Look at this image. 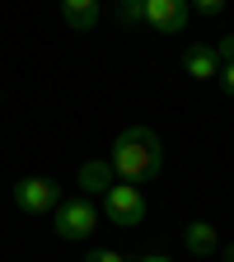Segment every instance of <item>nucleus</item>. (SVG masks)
Masks as SVG:
<instances>
[{"instance_id": "f257e3e1", "label": "nucleus", "mask_w": 234, "mask_h": 262, "mask_svg": "<svg viewBox=\"0 0 234 262\" xmlns=\"http://www.w3.org/2000/svg\"><path fill=\"white\" fill-rule=\"evenodd\" d=\"M108 164H113V173L122 178V183H150V178H159V169H164V145H159V136L150 126H126L122 136L113 141V155H108Z\"/></svg>"}, {"instance_id": "f03ea898", "label": "nucleus", "mask_w": 234, "mask_h": 262, "mask_svg": "<svg viewBox=\"0 0 234 262\" xmlns=\"http://www.w3.org/2000/svg\"><path fill=\"white\" fill-rule=\"evenodd\" d=\"M94 229H98V206L89 202V196H66V202L52 211V234L61 244H84Z\"/></svg>"}, {"instance_id": "7ed1b4c3", "label": "nucleus", "mask_w": 234, "mask_h": 262, "mask_svg": "<svg viewBox=\"0 0 234 262\" xmlns=\"http://www.w3.org/2000/svg\"><path fill=\"white\" fill-rule=\"evenodd\" d=\"M145 192L136 187V183H113L108 192H103V215H108V225H117V229H136L141 220H145Z\"/></svg>"}, {"instance_id": "20e7f679", "label": "nucleus", "mask_w": 234, "mask_h": 262, "mask_svg": "<svg viewBox=\"0 0 234 262\" xmlns=\"http://www.w3.org/2000/svg\"><path fill=\"white\" fill-rule=\"evenodd\" d=\"M66 202V187L56 178H19L14 183V206L28 215H52Z\"/></svg>"}, {"instance_id": "39448f33", "label": "nucleus", "mask_w": 234, "mask_h": 262, "mask_svg": "<svg viewBox=\"0 0 234 262\" xmlns=\"http://www.w3.org/2000/svg\"><path fill=\"white\" fill-rule=\"evenodd\" d=\"M192 10H187V0H145V10H141V24L164 33V38H178V33L187 28Z\"/></svg>"}, {"instance_id": "423d86ee", "label": "nucleus", "mask_w": 234, "mask_h": 262, "mask_svg": "<svg viewBox=\"0 0 234 262\" xmlns=\"http://www.w3.org/2000/svg\"><path fill=\"white\" fill-rule=\"evenodd\" d=\"M183 75H192V80H216L220 75V56H216V47L211 42H187L183 47Z\"/></svg>"}, {"instance_id": "0eeeda50", "label": "nucleus", "mask_w": 234, "mask_h": 262, "mask_svg": "<svg viewBox=\"0 0 234 262\" xmlns=\"http://www.w3.org/2000/svg\"><path fill=\"white\" fill-rule=\"evenodd\" d=\"M113 183H117V173H113V164H108V159H84V164H80V173H75L80 196H103Z\"/></svg>"}, {"instance_id": "6e6552de", "label": "nucleus", "mask_w": 234, "mask_h": 262, "mask_svg": "<svg viewBox=\"0 0 234 262\" xmlns=\"http://www.w3.org/2000/svg\"><path fill=\"white\" fill-rule=\"evenodd\" d=\"M183 248H187L192 257H216V253H220L216 225H211V220H187V225H183Z\"/></svg>"}, {"instance_id": "1a4fd4ad", "label": "nucleus", "mask_w": 234, "mask_h": 262, "mask_svg": "<svg viewBox=\"0 0 234 262\" xmlns=\"http://www.w3.org/2000/svg\"><path fill=\"white\" fill-rule=\"evenodd\" d=\"M98 14H103V0H61V19L75 33H94Z\"/></svg>"}, {"instance_id": "9d476101", "label": "nucleus", "mask_w": 234, "mask_h": 262, "mask_svg": "<svg viewBox=\"0 0 234 262\" xmlns=\"http://www.w3.org/2000/svg\"><path fill=\"white\" fill-rule=\"evenodd\" d=\"M113 10L122 24H141V10H145V0H113Z\"/></svg>"}, {"instance_id": "9b49d317", "label": "nucleus", "mask_w": 234, "mask_h": 262, "mask_svg": "<svg viewBox=\"0 0 234 262\" xmlns=\"http://www.w3.org/2000/svg\"><path fill=\"white\" fill-rule=\"evenodd\" d=\"M187 10H192V14H206V19H216V14L225 10V0H187Z\"/></svg>"}, {"instance_id": "f8f14e48", "label": "nucleus", "mask_w": 234, "mask_h": 262, "mask_svg": "<svg viewBox=\"0 0 234 262\" xmlns=\"http://www.w3.org/2000/svg\"><path fill=\"white\" fill-rule=\"evenodd\" d=\"M216 56H220V66H229V61H234V33H225V38L216 42Z\"/></svg>"}, {"instance_id": "ddd939ff", "label": "nucleus", "mask_w": 234, "mask_h": 262, "mask_svg": "<svg viewBox=\"0 0 234 262\" xmlns=\"http://www.w3.org/2000/svg\"><path fill=\"white\" fill-rule=\"evenodd\" d=\"M84 262H126V257H122L117 248H94V253H89Z\"/></svg>"}, {"instance_id": "4468645a", "label": "nucleus", "mask_w": 234, "mask_h": 262, "mask_svg": "<svg viewBox=\"0 0 234 262\" xmlns=\"http://www.w3.org/2000/svg\"><path fill=\"white\" fill-rule=\"evenodd\" d=\"M216 80H220V84H225V94L234 98V61H229V66H220V75H216Z\"/></svg>"}, {"instance_id": "2eb2a0df", "label": "nucleus", "mask_w": 234, "mask_h": 262, "mask_svg": "<svg viewBox=\"0 0 234 262\" xmlns=\"http://www.w3.org/2000/svg\"><path fill=\"white\" fill-rule=\"evenodd\" d=\"M136 262H174V257H164V253H145V257H136Z\"/></svg>"}, {"instance_id": "dca6fc26", "label": "nucleus", "mask_w": 234, "mask_h": 262, "mask_svg": "<svg viewBox=\"0 0 234 262\" xmlns=\"http://www.w3.org/2000/svg\"><path fill=\"white\" fill-rule=\"evenodd\" d=\"M220 253H225V262H234V244H229V248H220Z\"/></svg>"}]
</instances>
